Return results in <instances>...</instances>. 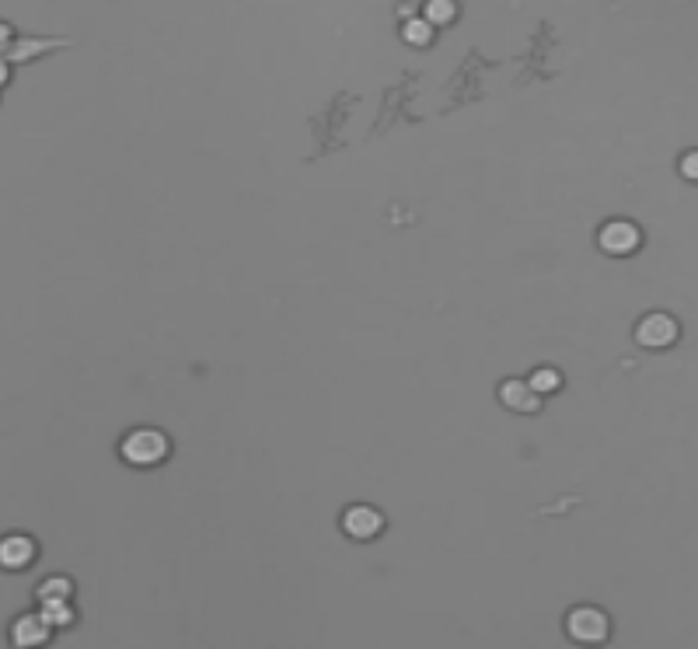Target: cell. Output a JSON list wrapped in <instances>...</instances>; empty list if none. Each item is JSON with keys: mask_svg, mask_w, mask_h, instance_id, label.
Segmentation results:
<instances>
[{"mask_svg": "<svg viewBox=\"0 0 698 649\" xmlns=\"http://www.w3.org/2000/svg\"><path fill=\"white\" fill-rule=\"evenodd\" d=\"M46 618V625L49 628H64V625H74V607H70V601H56V604H43V611H39Z\"/></svg>", "mask_w": 698, "mask_h": 649, "instance_id": "11", "label": "cell"}, {"mask_svg": "<svg viewBox=\"0 0 698 649\" xmlns=\"http://www.w3.org/2000/svg\"><path fill=\"white\" fill-rule=\"evenodd\" d=\"M566 635L580 646H604L612 635V618L593 604H580L566 614Z\"/></svg>", "mask_w": 698, "mask_h": 649, "instance_id": "2", "label": "cell"}, {"mask_svg": "<svg viewBox=\"0 0 698 649\" xmlns=\"http://www.w3.org/2000/svg\"><path fill=\"white\" fill-rule=\"evenodd\" d=\"M402 35L409 46H416V49H423V46H430L433 42V25H426L423 18H409L405 21V28H402Z\"/></svg>", "mask_w": 698, "mask_h": 649, "instance_id": "12", "label": "cell"}, {"mask_svg": "<svg viewBox=\"0 0 698 649\" xmlns=\"http://www.w3.org/2000/svg\"><path fill=\"white\" fill-rule=\"evenodd\" d=\"M35 559V542L28 534L0 538V569H28Z\"/></svg>", "mask_w": 698, "mask_h": 649, "instance_id": "7", "label": "cell"}, {"mask_svg": "<svg viewBox=\"0 0 698 649\" xmlns=\"http://www.w3.org/2000/svg\"><path fill=\"white\" fill-rule=\"evenodd\" d=\"M49 635H53V628L46 625L43 614H22L11 625V643L18 649H43L49 643Z\"/></svg>", "mask_w": 698, "mask_h": 649, "instance_id": "6", "label": "cell"}, {"mask_svg": "<svg viewBox=\"0 0 698 649\" xmlns=\"http://www.w3.org/2000/svg\"><path fill=\"white\" fill-rule=\"evenodd\" d=\"M677 321L671 314H646L639 325H635V342L642 346V350H667V346H674L677 342Z\"/></svg>", "mask_w": 698, "mask_h": 649, "instance_id": "3", "label": "cell"}, {"mask_svg": "<svg viewBox=\"0 0 698 649\" xmlns=\"http://www.w3.org/2000/svg\"><path fill=\"white\" fill-rule=\"evenodd\" d=\"M528 388L538 398H545V395H551V391H559V388H562V374H559V370H551V367H538V370L531 374Z\"/></svg>", "mask_w": 698, "mask_h": 649, "instance_id": "10", "label": "cell"}, {"mask_svg": "<svg viewBox=\"0 0 698 649\" xmlns=\"http://www.w3.org/2000/svg\"><path fill=\"white\" fill-rule=\"evenodd\" d=\"M681 171L688 175V178H698V154H688V161H681Z\"/></svg>", "mask_w": 698, "mask_h": 649, "instance_id": "14", "label": "cell"}, {"mask_svg": "<svg viewBox=\"0 0 698 649\" xmlns=\"http://www.w3.org/2000/svg\"><path fill=\"white\" fill-rule=\"evenodd\" d=\"M7 46H11V28L0 25V49H7Z\"/></svg>", "mask_w": 698, "mask_h": 649, "instance_id": "15", "label": "cell"}, {"mask_svg": "<svg viewBox=\"0 0 698 649\" xmlns=\"http://www.w3.org/2000/svg\"><path fill=\"white\" fill-rule=\"evenodd\" d=\"M119 454L133 468H154V464H161L171 454V440L161 430H154V426H140V430H133V433L123 437Z\"/></svg>", "mask_w": 698, "mask_h": 649, "instance_id": "1", "label": "cell"}, {"mask_svg": "<svg viewBox=\"0 0 698 649\" xmlns=\"http://www.w3.org/2000/svg\"><path fill=\"white\" fill-rule=\"evenodd\" d=\"M500 401L507 405L510 412H524V416H531V412L541 409V398L531 391L528 380H517V377L500 384Z\"/></svg>", "mask_w": 698, "mask_h": 649, "instance_id": "8", "label": "cell"}, {"mask_svg": "<svg viewBox=\"0 0 698 649\" xmlns=\"http://www.w3.org/2000/svg\"><path fill=\"white\" fill-rule=\"evenodd\" d=\"M597 245H601V251L622 259V255H632L642 245V230L635 228L632 220H608L597 234Z\"/></svg>", "mask_w": 698, "mask_h": 649, "instance_id": "4", "label": "cell"}, {"mask_svg": "<svg viewBox=\"0 0 698 649\" xmlns=\"http://www.w3.org/2000/svg\"><path fill=\"white\" fill-rule=\"evenodd\" d=\"M39 601L43 604H56V601H70V593H74V583L66 580V576H49L46 583H39Z\"/></svg>", "mask_w": 698, "mask_h": 649, "instance_id": "9", "label": "cell"}, {"mask_svg": "<svg viewBox=\"0 0 698 649\" xmlns=\"http://www.w3.org/2000/svg\"><path fill=\"white\" fill-rule=\"evenodd\" d=\"M4 81H7V66L0 63V84H4Z\"/></svg>", "mask_w": 698, "mask_h": 649, "instance_id": "16", "label": "cell"}, {"mask_svg": "<svg viewBox=\"0 0 698 649\" xmlns=\"http://www.w3.org/2000/svg\"><path fill=\"white\" fill-rule=\"evenodd\" d=\"M342 531H346L353 542H374L384 531L381 510H374V506H367V502L349 506V510L342 513Z\"/></svg>", "mask_w": 698, "mask_h": 649, "instance_id": "5", "label": "cell"}, {"mask_svg": "<svg viewBox=\"0 0 698 649\" xmlns=\"http://www.w3.org/2000/svg\"><path fill=\"white\" fill-rule=\"evenodd\" d=\"M454 15H458V7H454L450 0H430V4H426V18L423 21L437 28V25H447V21H454Z\"/></svg>", "mask_w": 698, "mask_h": 649, "instance_id": "13", "label": "cell"}]
</instances>
